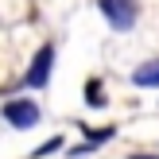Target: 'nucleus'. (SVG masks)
Segmentation results:
<instances>
[{
	"mask_svg": "<svg viewBox=\"0 0 159 159\" xmlns=\"http://www.w3.org/2000/svg\"><path fill=\"white\" fill-rule=\"evenodd\" d=\"M101 16L116 31H128L136 23V0H101Z\"/></svg>",
	"mask_w": 159,
	"mask_h": 159,
	"instance_id": "obj_1",
	"label": "nucleus"
},
{
	"mask_svg": "<svg viewBox=\"0 0 159 159\" xmlns=\"http://www.w3.org/2000/svg\"><path fill=\"white\" fill-rule=\"evenodd\" d=\"M51 66H54V47H43L35 54V62H31V70H27V85L31 89H43L51 82Z\"/></svg>",
	"mask_w": 159,
	"mask_h": 159,
	"instance_id": "obj_2",
	"label": "nucleus"
},
{
	"mask_svg": "<svg viewBox=\"0 0 159 159\" xmlns=\"http://www.w3.org/2000/svg\"><path fill=\"white\" fill-rule=\"evenodd\" d=\"M4 120L8 124H16V128H31V124H35L39 120V109L35 105H31V101H8V105H4Z\"/></svg>",
	"mask_w": 159,
	"mask_h": 159,
	"instance_id": "obj_3",
	"label": "nucleus"
},
{
	"mask_svg": "<svg viewBox=\"0 0 159 159\" xmlns=\"http://www.w3.org/2000/svg\"><path fill=\"white\" fill-rule=\"evenodd\" d=\"M132 82H136V85H159V58L155 62H144L140 70H132Z\"/></svg>",
	"mask_w": 159,
	"mask_h": 159,
	"instance_id": "obj_4",
	"label": "nucleus"
},
{
	"mask_svg": "<svg viewBox=\"0 0 159 159\" xmlns=\"http://www.w3.org/2000/svg\"><path fill=\"white\" fill-rule=\"evenodd\" d=\"M85 101H89L93 109H101V105H105V97H101V82H89V97H85Z\"/></svg>",
	"mask_w": 159,
	"mask_h": 159,
	"instance_id": "obj_5",
	"label": "nucleus"
},
{
	"mask_svg": "<svg viewBox=\"0 0 159 159\" xmlns=\"http://www.w3.org/2000/svg\"><path fill=\"white\" fill-rule=\"evenodd\" d=\"M58 148H62V140H47L43 148H35V155H51V152H58Z\"/></svg>",
	"mask_w": 159,
	"mask_h": 159,
	"instance_id": "obj_6",
	"label": "nucleus"
}]
</instances>
